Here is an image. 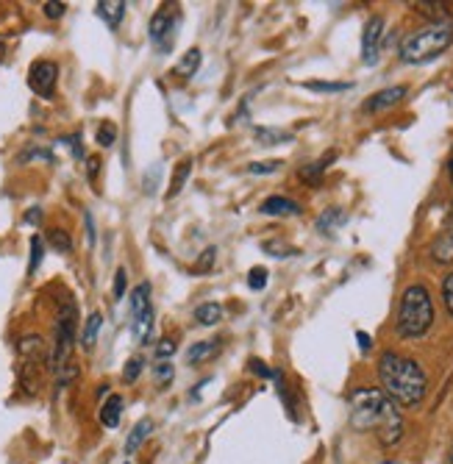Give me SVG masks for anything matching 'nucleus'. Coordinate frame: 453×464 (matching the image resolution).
Instances as JSON below:
<instances>
[{"mask_svg":"<svg viewBox=\"0 0 453 464\" xmlns=\"http://www.w3.org/2000/svg\"><path fill=\"white\" fill-rule=\"evenodd\" d=\"M351 426L356 431H370L381 440V445H395L403 437V417L398 406L381 390H353L348 398Z\"/></svg>","mask_w":453,"mask_h":464,"instance_id":"1","label":"nucleus"},{"mask_svg":"<svg viewBox=\"0 0 453 464\" xmlns=\"http://www.w3.org/2000/svg\"><path fill=\"white\" fill-rule=\"evenodd\" d=\"M379 378H381V392L395 403V406H418L426 398L429 390V378L423 367L400 353L387 351L379 359Z\"/></svg>","mask_w":453,"mask_h":464,"instance_id":"2","label":"nucleus"},{"mask_svg":"<svg viewBox=\"0 0 453 464\" xmlns=\"http://www.w3.org/2000/svg\"><path fill=\"white\" fill-rule=\"evenodd\" d=\"M450 45H453V23L450 20L431 23L415 34H409L400 42V59L406 64H426L439 59Z\"/></svg>","mask_w":453,"mask_h":464,"instance_id":"3","label":"nucleus"},{"mask_svg":"<svg viewBox=\"0 0 453 464\" xmlns=\"http://www.w3.org/2000/svg\"><path fill=\"white\" fill-rule=\"evenodd\" d=\"M434 323V304L431 295L423 284H411L406 286L400 306H398V334L403 340H418V336L429 334Z\"/></svg>","mask_w":453,"mask_h":464,"instance_id":"4","label":"nucleus"},{"mask_svg":"<svg viewBox=\"0 0 453 464\" xmlns=\"http://www.w3.org/2000/svg\"><path fill=\"white\" fill-rule=\"evenodd\" d=\"M75 304L72 301H64L59 314H56V340H53V351H51V367L53 372L59 375V382L64 384L67 378L75 372L70 359H72V348H75Z\"/></svg>","mask_w":453,"mask_h":464,"instance_id":"5","label":"nucleus"},{"mask_svg":"<svg viewBox=\"0 0 453 464\" xmlns=\"http://www.w3.org/2000/svg\"><path fill=\"white\" fill-rule=\"evenodd\" d=\"M131 331L137 343H148L153 331V304H150V284H140L131 292Z\"/></svg>","mask_w":453,"mask_h":464,"instance_id":"6","label":"nucleus"},{"mask_svg":"<svg viewBox=\"0 0 453 464\" xmlns=\"http://www.w3.org/2000/svg\"><path fill=\"white\" fill-rule=\"evenodd\" d=\"M56 81H59V64L51 59H39L28 70V87L39 98H53L56 92Z\"/></svg>","mask_w":453,"mask_h":464,"instance_id":"7","label":"nucleus"},{"mask_svg":"<svg viewBox=\"0 0 453 464\" xmlns=\"http://www.w3.org/2000/svg\"><path fill=\"white\" fill-rule=\"evenodd\" d=\"M176 28H178V17H176V14H168V12L153 14V20H150V39H153V45H156L161 53L173 51Z\"/></svg>","mask_w":453,"mask_h":464,"instance_id":"8","label":"nucleus"},{"mask_svg":"<svg viewBox=\"0 0 453 464\" xmlns=\"http://www.w3.org/2000/svg\"><path fill=\"white\" fill-rule=\"evenodd\" d=\"M381 39H384V17H370L361 34V62L376 64L381 56Z\"/></svg>","mask_w":453,"mask_h":464,"instance_id":"9","label":"nucleus"},{"mask_svg":"<svg viewBox=\"0 0 453 464\" xmlns=\"http://www.w3.org/2000/svg\"><path fill=\"white\" fill-rule=\"evenodd\" d=\"M259 212L270 215V218H295V215H301V206L284 195H273L259 206Z\"/></svg>","mask_w":453,"mask_h":464,"instance_id":"10","label":"nucleus"},{"mask_svg":"<svg viewBox=\"0 0 453 464\" xmlns=\"http://www.w3.org/2000/svg\"><path fill=\"white\" fill-rule=\"evenodd\" d=\"M403 98H406V87H387L364 103V111H384L390 106H398Z\"/></svg>","mask_w":453,"mask_h":464,"instance_id":"11","label":"nucleus"},{"mask_svg":"<svg viewBox=\"0 0 453 464\" xmlns=\"http://www.w3.org/2000/svg\"><path fill=\"white\" fill-rule=\"evenodd\" d=\"M431 259L439 262V265H450V262H453V226L445 228V231L434 239V245H431Z\"/></svg>","mask_w":453,"mask_h":464,"instance_id":"12","label":"nucleus"},{"mask_svg":"<svg viewBox=\"0 0 453 464\" xmlns=\"http://www.w3.org/2000/svg\"><path fill=\"white\" fill-rule=\"evenodd\" d=\"M220 343L217 340H206V343H195L189 351H187V362L192 364V367H198V364H203V362H209V359H215L217 353H220Z\"/></svg>","mask_w":453,"mask_h":464,"instance_id":"13","label":"nucleus"},{"mask_svg":"<svg viewBox=\"0 0 453 464\" xmlns=\"http://www.w3.org/2000/svg\"><path fill=\"white\" fill-rule=\"evenodd\" d=\"M98 17L109 28H117L120 20L126 17V4H122V0H101V4H98Z\"/></svg>","mask_w":453,"mask_h":464,"instance_id":"14","label":"nucleus"},{"mask_svg":"<svg viewBox=\"0 0 453 464\" xmlns=\"http://www.w3.org/2000/svg\"><path fill=\"white\" fill-rule=\"evenodd\" d=\"M120 414H122V398L120 395H109V401L101 409V423L106 429H117L120 426Z\"/></svg>","mask_w":453,"mask_h":464,"instance_id":"15","label":"nucleus"},{"mask_svg":"<svg viewBox=\"0 0 453 464\" xmlns=\"http://www.w3.org/2000/svg\"><path fill=\"white\" fill-rule=\"evenodd\" d=\"M150 431H153V423H150V420H140V423L131 429L129 440H126V453H137L140 445L150 437Z\"/></svg>","mask_w":453,"mask_h":464,"instance_id":"16","label":"nucleus"},{"mask_svg":"<svg viewBox=\"0 0 453 464\" xmlns=\"http://www.w3.org/2000/svg\"><path fill=\"white\" fill-rule=\"evenodd\" d=\"M195 320L200 325H217L223 320V306L220 304H203L195 309Z\"/></svg>","mask_w":453,"mask_h":464,"instance_id":"17","label":"nucleus"},{"mask_svg":"<svg viewBox=\"0 0 453 464\" xmlns=\"http://www.w3.org/2000/svg\"><path fill=\"white\" fill-rule=\"evenodd\" d=\"M101 323H103V317H101L98 312H92V314L87 317L84 334H81V345H84V351H92V345H95V340H98V331H101Z\"/></svg>","mask_w":453,"mask_h":464,"instance_id":"18","label":"nucleus"},{"mask_svg":"<svg viewBox=\"0 0 453 464\" xmlns=\"http://www.w3.org/2000/svg\"><path fill=\"white\" fill-rule=\"evenodd\" d=\"M189 173H192V159H184L178 167H176V173H173V181H170V189H168V198H176L181 189H184V184H187V179H189Z\"/></svg>","mask_w":453,"mask_h":464,"instance_id":"19","label":"nucleus"},{"mask_svg":"<svg viewBox=\"0 0 453 464\" xmlns=\"http://www.w3.org/2000/svg\"><path fill=\"white\" fill-rule=\"evenodd\" d=\"M200 62H203V56H200V51H198V48H195V51H189V53H184V59L176 64V75H181V78L195 75V72H198V67H200Z\"/></svg>","mask_w":453,"mask_h":464,"instance_id":"20","label":"nucleus"},{"mask_svg":"<svg viewBox=\"0 0 453 464\" xmlns=\"http://www.w3.org/2000/svg\"><path fill=\"white\" fill-rule=\"evenodd\" d=\"M337 159V153H328V156H323V159H317L314 164H309V167H304L301 170V179L304 181H312V184H317V179H320V173L328 167V161H334Z\"/></svg>","mask_w":453,"mask_h":464,"instance_id":"21","label":"nucleus"},{"mask_svg":"<svg viewBox=\"0 0 453 464\" xmlns=\"http://www.w3.org/2000/svg\"><path fill=\"white\" fill-rule=\"evenodd\" d=\"M304 87L312 92H348L351 83H345V81H309V83H304Z\"/></svg>","mask_w":453,"mask_h":464,"instance_id":"22","label":"nucleus"},{"mask_svg":"<svg viewBox=\"0 0 453 464\" xmlns=\"http://www.w3.org/2000/svg\"><path fill=\"white\" fill-rule=\"evenodd\" d=\"M43 256H45V242L43 237H31V262H28V276H34L39 270V265H43Z\"/></svg>","mask_w":453,"mask_h":464,"instance_id":"23","label":"nucleus"},{"mask_svg":"<svg viewBox=\"0 0 453 464\" xmlns=\"http://www.w3.org/2000/svg\"><path fill=\"white\" fill-rule=\"evenodd\" d=\"M48 242H51V247L59 250V253H70V250H72V239H70V234L62 231V228H51V231H48Z\"/></svg>","mask_w":453,"mask_h":464,"instance_id":"24","label":"nucleus"},{"mask_svg":"<svg viewBox=\"0 0 453 464\" xmlns=\"http://www.w3.org/2000/svg\"><path fill=\"white\" fill-rule=\"evenodd\" d=\"M256 140L262 145H281V142H290L293 134H286V131H273V129H259L256 131Z\"/></svg>","mask_w":453,"mask_h":464,"instance_id":"25","label":"nucleus"},{"mask_svg":"<svg viewBox=\"0 0 453 464\" xmlns=\"http://www.w3.org/2000/svg\"><path fill=\"white\" fill-rule=\"evenodd\" d=\"M153 375H156V382L164 387V384H170V382H173L176 370H173V364H170V362H159V364L153 367Z\"/></svg>","mask_w":453,"mask_h":464,"instance_id":"26","label":"nucleus"},{"mask_svg":"<svg viewBox=\"0 0 453 464\" xmlns=\"http://www.w3.org/2000/svg\"><path fill=\"white\" fill-rule=\"evenodd\" d=\"M117 140V129H114V122H103L101 129H98V145L101 148H111Z\"/></svg>","mask_w":453,"mask_h":464,"instance_id":"27","label":"nucleus"},{"mask_svg":"<svg viewBox=\"0 0 453 464\" xmlns=\"http://www.w3.org/2000/svg\"><path fill=\"white\" fill-rule=\"evenodd\" d=\"M281 167V161L278 159H270V161H254L251 167H248V173H254V176H265V173H275Z\"/></svg>","mask_w":453,"mask_h":464,"instance_id":"28","label":"nucleus"},{"mask_svg":"<svg viewBox=\"0 0 453 464\" xmlns=\"http://www.w3.org/2000/svg\"><path fill=\"white\" fill-rule=\"evenodd\" d=\"M126 284H129V273H126V267H120V270L114 273V298H117V301L126 298Z\"/></svg>","mask_w":453,"mask_h":464,"instance_id":"29","label":"nucleus"},{"mask_svg":"<svg viewBox=\"0 0 453 464\" xmlns=\"http://www.w3.org/2000/svg\"><path fill=\"white\" fill-rule=\"evenodd\" d=\"M248 286H251L254 292L265 289V286H267V270H265V267H254V270L248 273Z\"/></svg>","mask_w":453,"mask_h":464,"instance_id":"30","label":"nucleus"},{"mask_svg":"<svg viewBox=\"0 0 453 464\" xmlns=\"http://www.w3.org/2000/svg\"><path fill=\"white\" fill-rule=\"evenodd\" d=\"M442 301H445L448 314L453 317V273L445 276V281H442Z\"/></svg>","mask_w":453,"mask_h":464,"instance_id":"31","label":"nucleus"},{"mask_svg":"<svg viewBox=\"0 0 453 464\" xmlns=\"http://www.w3.org/2000/svg\"><path fill=\"white\" fill-rule=\"evenodd\" d=\"M215 259H217V250L215 247H209V250H203V256H200V262L195 265V273H206L212 265H215Z\"/></svg>","mask_w":453,"mask_h":464,"instance_id":"32","label":"nucleus"},{"mask_svg":"<svg viewBox=\"0 0 453 464\" xmlns=\"http://www.w3.org/2000/svg\"><path fill=\"white\" fill-rule=\"evenodd\" d=\"M43 12H45V17H51V20H59V17H64L67 4H56V0H48V4H43Z\"/></svg>","mask_w":453,"mask_h":464,"instance_id":"33","label":"nucleus"},{"mask_svg":"<svg viewBox=\"0 0 453 464\" xmlns=\"http://www.w3.org/2000/svg\"><path fill=\"white\" fill-rule=\"evenodd\" d=\"M173 353H176V343H173V340H161V343L156 345V359H159V362H168Z\"/></svg>","mask_w":453,"mask_h":464,"instance_id":"34","label":"nucleus"},{"mask_svg":"<svg viewBox=\"0 0 453 464\" xmlns=\"http://www.w3.org/2000/svg\"><path fill=\"white\" fill-rule=\"evenodd\" d=\"M142 372V359H131L129 364H126V370H122V378L131 384V382H137V375Z\"/></svg>","mask_w":453,"mask_h":464,"instance_id":"35","label":"nucleus"},{"mask_svg":"<svg viewBox=\"0 0 453 464\" xmlns=\"http://www.w3.org/2000/svg\"><path fill=\"white\" fill-rule=\"evenodd\" d=\"M356 340H359V348H361V351H370V348H373V340H370V334H364V331L356 334Z\"/></svg>","mask_w":453,"mask_h":464,"instance_id":"36","label":"nucleus"},{"mask_svg":"<svg viewBox=\"0 0 453 464\" xmlns=\"http://www.w3.org/2000/svg\"><path fill=\"white\" fill-rule=\"evenodd\" d=\"M87 237H90V245L95 242V228H92V215H87Z\"/></svg>","mask_w":453,"mask_h":464,"instance_id":"37","label":"nucleus"},{"mask_svg":"<svg viewBox=\"0 0 453 464\" xmlns=\"http://www.w3.org/2000/svg\"><path fill=\"white\" fill-rule=\"evenodd\" d=\"M39 218H43V212H39V208H36V212H28V215H25L28 223H39Z\"/></svg>","mask_w":453,"mask_h":464,"instance_id":"38","label":"nucleus"},{"mask_svg":"<svg viewBox=\"0 0 453 464\" xmlns=\"http://www.w3.org/2000/svg\"><path fill=\"white\" fill-rule=\"evenodd\" d=\"M98 159H90V179H95V173H98Z\"/></svg>","mask_w":453,"mask_h":464,"instance_id":"39","label":"nucleus"},{"mask_svg":"<svg viewBox=\"0 0 453 464\" xmlns=\"http://www.w3.org/2000/svg\"><path fill=\"white\" fill-rule=\"evenodd\" d=\"M448 173H450V181H453V159H450V164H448Z\"/></svg>","mask_w":453,"mask_h":464,"instance_id":"40","label":"nucleus"},{"mask_svg":"<svg viewBox=\"0 0 453 464\" xmlns=\"http://www.w3.org/2000/svg\"><path fill=\"white\" fill-rule=\"evenodd\" d=\"M448 464H453V448H450V456H448Z\"/></svg>","mask_w":453,"mask_h":464,"instance_id":"41","label":"nucleus"},{"mask_svg":"<svg viewBox=\"0 0 453 464\" xmlns=\"http://www.w3.org/2000/svg\"><path fill=\"white\" fill-rule=\"evenodd\" d=\"M4 53H6V48H4V45H0V59H4Z\"/></svg>","mask_w":453,"mask_h":464,"instance_id":"42","label":"nucleus"},{"mask_svg":"<svg viewBox=\"0 0 453 464\" xmlns=\"http://www.w3.org/2000/svg\"><path fill=\"white\" fill-rule=\"evenodd\" d=\"M126 464H129V461H126Z\"/></svg>","mask_w":453,"mask_h":464,"instance_id":"43","label":"nucleus"}]
</instances>
